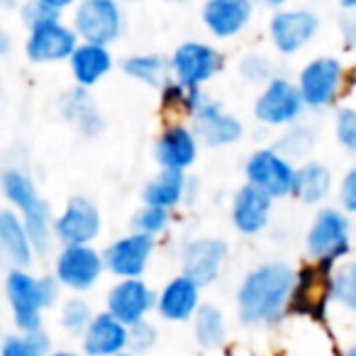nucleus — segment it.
<instances>
[{
	"label": "nucleus",
	"mask_w": 356,
	"mask_h": 356,
	"mask_svg": "<svg viewBox=\"0 0 356 356\" xmlns=\"http://www.w3.org/2000/svg\"><path fill=\"white\" fill-rule=\"evenodd\" d=\"M339 203L341 210H346L349 215H356V166L349 168L344 173L339 184Z\"/></svg>",
	"instance_id": "nucleus-41"
},
{
	"label": "nucleus",
	"mask_w": 356,
	"mask_h": 356,
	"mask_svg": "<svg viewBox=\"0 0 356 356\" xmlns=\"http://www.w3.org/2000/svg\"><path fill=\"white\" fill-rule=\"evenodd\" d=\"M195 339L203 349H218L222 346L225 337H227V327H225V315L218 305H200L193 320Z\"/></svg>",
	"instance_id": "nucleus-31"
},
{
	"label": "nucleus",
	"mask_w": 356,
	"mask_h": 356,
	"mask_svg": "<svg viewBox=\"0 0 356 356\" xmlns=\"http://www.w3.org/2000/svg\"><path fill=\"white\" fill-rule=\"evenodd\" d=\"M74 30L81 42L113 44L122 32V10L118 0H81L74 13Z\"/></svg>",
	"instance_id": "nucleus-9"
},
{
	"label": "nucleus",
	"mask_w": 356,
	"mask_h": 356,
	"mask_svg": "<svg viewBox=\"0 0 356 356\" xmlns=\"http://www.w3.org/2000/svg\"><path fill=\"white\" fill-rule=\"evenodd\" d=\"M171 225V210L156 208V205L144 203L137 213L132 215V232H142L149 237H161Z\"/></svg>",
	"instance_id": "nucleus-33"
},
{
	"label": "nucleus",
	"mask_w": 356,
	"mask_h": 356,
	"mask_svg": "<svg viewBox=\"0 0 356 356\" xmlns=\"http://www.w3.org/2000/svg\"><path fill=\"white\" fill-rule=\"evenodd\" d=\"M239 74H242L249 83H264V86H266L268 81L273 79L268 59H264V56H259V54L244 56L242 64H239Z\"/></svg>",
	"instance_id": "nucleus-38"
},
{
	"label": "nucleus",
	"mask_w": 356,
	"mask_h": 356,
	"mask_svg": "<svg viewBox=\"0 0 356 356\" xmlns=\"http://www.w3.org/2000/svg\"><path fill=\"white\" fill-rule=\"evenodd\" d=\"M71 74H74L76 86L90 88L98 81H103L113 69V56H110L105 44H93V42H81L76 47L74 56L69 59Z\"/></svg>",
	"instance_id": "nucleus-25"
},
{
	"label": "nucleus",
	"mask_w": 356,
	"mask_h": 356,
	"mask_svg": "<svg viewBox=\"0 0 356 356\" xmlns=\"http://www.w3.org/2000/svg\"><path fill=\"white\" fill-rule=\"evenodd\" d=\"M337 142L344 152L356 156V110L344 108L337 113Z\"/></svg>",
	"instance_id": "nucleus-37"
},
{
	"label": "nucleus",
	"mask_w": 356,
	"mask_h": 356,
	"mask_svg": "<svg viewBox=\"0 0 356 356\" xmlns=\"http://www.w3.org/2000/svg\"><path fill=\"white\" fill-rule=\"evenodd\" d=\"M122 71L134 81L152 86V88L161 90L168 83V74H171V61L161 59L156 54H137L122 61Z\"/></svg>",
	"instance_id": "nucleus-29"
},
{
	"label": "nucleus",
	"mask_w": 356,
	"mask_h": 356,
	"mask_svg": "<svg viewBox=\"0 0 356 356\" xmlns=\"http://www.w3.org/2000/svg\"><path fill=\"white\" fill-rule=\"evenodd\" d=\"M317 27H320V20H317L315 13L281 10L271 17L268 35H271L276 51H281V54H296V51H300L317 35Z\"/></svg>",
	"instance_id": "nucleus-17"
},
{
	"label": "nucleus",
	"mask_w": 356,
	"mask_h": 356,
	"mask_svg": "<svg viewBox=\"0 0 356 356\" xmlns=\"http://www.w3.org/2000/svg\"><path fill=\"white\" fill-rule=\"evenodd\" d=\"M225 259H227V244L222 239L200 237L184 247L181 266H184L186 276L198 281L200 286H210L213 281H218L220 271L225 266Z\"/></svg>",
	"instance_id": "nucleus-18"
},
{
	"label": "nucleus",
	"mask_w": 356,
	"mask_h": 356,
	"mask_svg": "<svg viewBox=\"0 0 356 356\" xmlns=\"http://www.w3.org/2000/svg\"><path fill=\"white\" fill-rule=\"evenodd\" d=\"M156 327L152 322H137V325L129 327V351L132 354H144V351H149L156 344Z\"/></svg>",
	"instance_id": "nucleus-39"
},
{
	"label": "nucleus",
	"mask_w": 356,
	"mask_h": 356,
	"mask_svg": "<svg viewBox=\"0 0 356 356\" xmlns=\"http://www.w3.org/2000/svg\"><path fill=\"white\" fill-rule=\"evenodd\" d=\"M42 3H47V6H51L54 8V10H64V8H69L71 3H74V0H42Z\"/></svg>",
	"instance_id": "nucleus-43"
},
{
	"label": "nucleus",
	"mask_w": 356,
	"mask_h": 356,
	"mask_svg": "<svg viewBox=\"0 0 356 356\" xmlns=\"http://www.w3.org/2000/svg\"><path fill=\"white\" fill-rule=\"evenodd\" d=\"M0 356H51L49 334L37 330L6 337V341L0 346Z\"/></svg>",
	"instance_id": "nucleus-32"
},
{
	"label": "nucleus",
	"mask_w": 356,
	"mask_h": 356,
	"mask_svg": "<svg viewBox=\"0 0 356 356\" xmlns=\"http://www.w3.org/2000/svg\"><path fill=\"white\" fill-rule=\"evenodd\" d=\"M296 168L298 166H293L291 159L283 156L276 147L257 149V152L247 159V163H244L247 184L266 191L271 198H283V195L293 193Z\"/></svg>",
	"instance_id": "nucleus-6"
},
{
	"label": "nucleus",
	"mask_w": 356,
	"mask_h": 356,
	"mask_svg": "<svg viewBox=\"0 0 356 356\" xmlns=\"http://www.w3.org/2000/svg\"><path fill=\"white\" fill-rule=\"evenodd\" d=\"M81 37L74 27H66L61 20H51L30 30L25 44V54L35 64H54L74 56Z\"/></svg>",
	"instance_id": "nucleus-11"
},
{
	"label": "nucleus",
	"mask_w": 356,
	"mask_h": 356,
	"mask_svg": "<svg viewBox=\"0 0 356 356\" xmlns=\"http://www.w3.org/2000/svg\"><path fill=\"white\" fill-rule=\"evenodd\" d=\"M315 147V132H310L307 127H293L288 129V134H283L281 139H278L276 149L283 154V156L288 159H298V156H305L310 149Z\"/></svg>",
	"instance_id": "nucleus-36"
},
{
	"label": "nucleus",
	"mask_w": 356,
	"mask_h": 356,
	"mask_svg": "<svg viewBox=\"0 0 356 356\" xmlns=\"http://www.w3.org/2000/svg\"><path fill=\"white\" fill-rule=\"evenodd\" d=\"M296 273L281 261H268L252 268L237 291V315L242 325H276L288 312Z\"/></svg>",
	"instance_id": "nucleus-1"
},
{
	"label": "nucleus",
	"mask_w": 356,
	"mask_h": 356,
	"mask_svg": "<svg viewBox=\"0 0 356 356\" xmlns=\"http://www.w3.org/2000/svg\"><path fill=\"white\" fill-rule=\"evenodd\" d=\"M198 134L188 124L171 122L154 142V159L161 168L188 171L198 159Z\"/></svg>",
	"instance_id": "nucleus-16"
},
{
	"label": "nucleus",
	"mask_w": 356,
	"mask_h": 356,
	"mask_svg": "<svg viewBox=\"0 0 356 356\" xmlns=\"http://www.w3.org/2000/svg\"><path fill=\"white\" fill-rule=\"evenodd\" d=\"M22 20H25V25L32 30V27L44 25V22L59 20V10H54V8L42 3V0H30V3L22 8Z\"/></svg>",
	"instance_id": "nucleus-40"
},
{
	"label": "nucleus",
	"mask_w": 356,
	"mask_h": 356,
	"mask_svg": "<svg viewBox=\"0 0 356 356\" xmlns=\"http://www.w3.org/2000/svg\"><path fill=\"white\" fill-rule=\"evenodd\" d=\"M56 276H32L27 268L13 266L6 276V296L10 302L13 320L20 332H37L42 330V315L47 307L54 305L59 296Z\"/></svg>",
	"instance_id": "nucleus-2"
},
{
	"label": "nucleus",
	"mask_w": 356,
	"mask_h": 356,
	"mask_svg": "<svg viewBox=\"0 0 356 356\" xmlns=\"http://www.w3.org/2000/svg\"><path fill=\"white\" fill-rule=\"evenodd\" d=\"M302 108H307L298 83L288 79H276L273 76L266 86H264L261 95L257 98L254 105V115L259 122L271 124V127H286L293 124L300 118Z\"/></svg>",
	"instance_id": "nucleus-10"
},
{
	"label": "nucleus",
	"mask_w": 356,
	"mask_h": 356,
	"mask_svg": "<svg viewBox=\"0 0 356 356\" xmlns=\"http://www.w3.org/2000/svg\"><path fill=\"white\" fill-rule=\"evenodd\" d=\"M81 341L88 356H120L129 349V327L105 310L93 317Z\"/></svg>",
	"instance_id": "nucleus-19"
},
{
	"label": "nucleus",
	"mask_w": 356,
	"mask_h": 356,
	"mask_svg": "<svg viewBox=\"0 0 356 356\" xmlns=\"http://www.w3.org/2000/svg\"><path fill=\"white\" fill-rule=\"evenodd\" d=\"M222 69V54L203 42H186L171 56V74L186 86L200 88Z\"/></svg>",
	"instance_id": "nucleus-12"
},
{
	"label": "nucleus",
	"mask_w": 356,
	"mask_h": 356,
	"mask_svg": "<svg viewBox=\"0 0 356 356\" xmlns=\"http://www.w3.org/2000/svg\"><path fill=\"white\" fill-rule=\"evenodd\" d=\"M93 310L86 300L81 298H69V300L61 305L59 312V325L64 327L69 334H83L88 330V325L93 322Z\"/></svg>",
	"instance_id": "nucleus-34"
},
{
	"label": "nucleus",
	"mask_w": 356,
	"mask_h": 356,
	"mask_svg": "<svg viewBox=\"0 0 356 356\" xmlns=\"http://www.w3.org/2000/svg\"><path fill=\"white\" fill-rule=\"evenodd\" d=\"M100 210L83 195H76L66 203L64 213L54 220V237L61 244H90L100 234Z\"/></svg>",
	"instance_id": "nucleus-15"
},
{
	"label": "nucleus",
	"mask_w": 356,
	"mask_h": 356,
	"mask_svg": "<svg viewBox=\"0 0 356 356\" xmlns=\"http://www.w3.org/2000/svg\"><path fill=\"white\" fill-rule=\"evenodd\" d=\"M332 191V171L320 161H305L296 168V184H293V198L305 205H317L330 195Z\"/></svg>",
	"instance_id": "nucleus-28"
},
{
	"label": "nucleus",
	"mask_w": 356,
	"mask_h": 356,
	"mask_svg": "<svg viewBox=\"0 0 356 356\" xmlns=\"http://www.w3.org/2000/svg\"><path fill=\"white\" fill-rule=\"evenodd\" d=\"M332 300H334V264L312 261L296 273V286L288 300V315L325 322Z\"/></svg>",
	"instance_id": "nucleus-4"
},
{
	"label": "nucleus",
	"mask_w": 356,
	"mask_h": 356,
	"mask_svg": "<svg viewBox=\"0 0 356 356\" xmlns=\"http://www.w3.org/2000/svg\"><path fill=\"white\" fill-rule=\"evenodd\" d=\"M59 110L81 134H86V137H95V134L103 129V118H100L98 105H95L88 88H83V86H76V88L66 90V93L61 95Z\"/></svg>",
	"instance_id": "nucleus-26"
},
{
	"label": "nucleus",
	"mask_w": 356,
	"mask_h": 356,
	"mask_svg": "<svg viewBox=\"0 0 356 356\" xmlns=\"http://www.w3.org/2000/svg\"><path fill=\"white\" fill-rule=\"evenodd\" d=\"M51 356H79L76 351H66V349H61V351H51Z\"/></svg>",
	"instance_id": "nucleus-45"
},
{
	"label": "nucleus",
	"mask_w": 356,
	"mask_h": 356,
	"mask_svg": "<svg viewBox=\"0 0 356 356\" xmlns=\"http://www.w3.org/2000/svg\"><path fill=\"white\" fill-rule=\"evenodd\" d=\"M205 95L200 88H193V86H186L181 81L171 79L166 86L161 88V105L166 113H176V115H188L193 118L205 103Z\"/></svg>",
	"instance_id": "nucleus-30"
},
{
	"label": "nucleus",
	"mask_w": 356,
	"mask_h": 356,
	"mask_svg": "<svg viewBox=\"0 0 356 356\" xmlns=\"http://www.w3.org/2000/svg\"><path fill=\"white\" fill-rule=\"evenodd\" d=\"M344 37H346V42H349V44L356 47V22L354 20L344 22Z\"/></svg>",
	"instance_id": "nucleus-42"
},
{
	"label": "nucleus",
	"mask_w": 356,
	"mask_h": 356,
	"mask_svg": "<svg viewBox=\"0 0 356 356\" xmlns=\"http://www.w3.org/2000/svg\"><path fill=\"white\" fill-rule=\"evenodd\" d=\"M252 0H208L203 6V22L218 40L239 35L252 20Z\"/></svg>",
	"instance_id": "nucleus-23"
},
{
	"label": "nucleus",
	"mask_w": 356,
	"mask_h": 356,
	"mask_svg": "<svg viewBox=\"0 0 356 356\" xmlns=\"http://www.w3.org/2000/svg\"><path fill=\"white\" fill-rule=\"evenodd\" d=\"M341 6H344V8H356V0H341Z\"/></svg>",
	"instance_id": "nucleus-46"
},
{
	"label": "nucleus",
	"mask_w": 356,
	"mask_h": 356,
	"mask_svg": "<svg viewBox=\"0 0 356 356\" xmlns=\"http://www.w3.org/2000/svg\"><path fill=\"white\" fill-rule=\"evenodd\" d=\"M154 244H156V239L149 237V234H124L105 249V266L118 278H142L154 254Z\"/></svg>",
	"instance_id": "nucleus-13"
},
{
	"label": "nucleus",
	"mask_w": 356,
	"mask_h": 356,
	"mask_svg": "<svg viewBox=\"0 0 356 356\" xmlns=\"http://www.w3.org/2000/svg\"><path fill=\"white\" fill-rule=\"evenodd\" d=\"M0 247L15 268H27L37 254L25 220L15 210H0Z\"/></svg>",
	"instance_id": "nucleus-24"
},
{
	"label": "nucleus",
	"mask_w": 356,
	"mask_h": 356,
	"mask_svg": "<svg viewBox=\"0 0 356 356\" xmlns=\"http://www.w3.org/2000/svg\"><path fill=\"white\" fill-rule=\"evenodd\" d=\"M271 210H273V198L266 191L257 188L252 184H244L234 193L232 200L234 229L242 234H259L261 229H266L268 220H271Z\"/></svg>",
	"instance_id": "nucleus-21"
},
{
	"label": "nucleus",
	"mask_w": 356,
	"mask_h": 356,
	"mask_svg": "<svg viewBox=\"0 0 356 356\" xmlns=\"http://www.w3.org/2000/svg\"><path fill=\"white\" fill-rule=\"evenodd\" d=\"M120 356H132V354H127V351H124V354H120Z\"/></svg>",
	"instance_id": "nucleus-48"
},
{
	"label": "nucleus",
	"mask_w": 356,
	"mask_h": 356,
	"mask_svg": "<svg viewBox=\"0 0 356 356\" xmlns=\"http://www.w3.org/2000/svg\"><path fill=\"white\" fill-rule=\"evenodd\" d=\"M298 88L302 93L307 108L322 110L330 108L337 98H339L341 88H344V66L339 59L332 56H320L305 64L298 79Z\"/></svg>",
	"instance_id": "nucleus-7"
},
{
	"label": "nucleus",
	"mask_w": 356,
	"mask_h": 356,
	"mask_svg": "<svg viewBox=\"0 0 356 356\" xmlns=\"http://www.w3.org/2000/svg\"><path fill=\"white\" fill-rule=\"evenodd\" d=\"M305 247L315 261L337 264L351 252L349 213L339 208H322L305 234Z\"/></svg>",
	"instance_id": "nucleus-5"
},
{
	"label": "nucleus",
	"mask_w": 356,
	"mask_h": 356,
	"mask_svg": "<svg viewBox=\"0 0 356 356\" xmlns=\"http://www.w3.org/2000/svg\"><path fill=\"white\" fill-rule=\"evenodd\" d=\"M108 312L115 315L127 327L147 320L149 312L156 307L159 296L142 281V278H122L108 293Z\"/></svg>",
	"instance_id": "nucleus-14"
},
{
	"label": "nucleus",
	"mask_w": 356,
	"mask_h": 356,
	"mask_svg": "<svg viewBox=\"0 0 356 356\" xmlns=\"http://www.w3.org/2000/svg\"><path fill=\"white\" fill-rule=\"evenodd\" d=\"M188 193V178L186 171H173V168H161L159 176H154L142 191V203L156 205V208L173 210L186 200Z\"/></svg>",
	"instance_id": "nucleus-27"
},
{
	"label": "nucleus",
	"mask_w": 356,
	"mask_h": 356,
	"mask_svg": "<svg viewBox=\"0 0 356 356\" xmlns=\"http://www.w3.org/2000/svg\"><path fill=\"white\" fill-rule=\"evenodd\" d=\"M200 283L193 281L191 276L181 273V276L171 278V281L163 286V291L159 293L156 310L163 320L168 322H186L193 320L195 312L200 310Z\"/></svg>",
	"instance_id": "nucleus-20"
},
{
	"label": "nucleus",
	"mask_w": 356,
	"mask_h": 356,
	"mask_svg": "<svg viewBox=\"0 0 356 356\" xmlns=\"http://www.w3.org/2000/svg\"><path fill=\"white\" fill-rule=\"evenodd\" d=\"M0 186H3V195L25 220L35 252L47 254L51 247V237H54V220L49 215V205L37 195L32 178L20 168H6Z\"/></svg>",
	"instance_id": "nucleus-3"
},
{
	"label": "nucleus",
	"mask_w": 356,
	"mask_h": 356,
	"mask_svg": "<svg viewBox=\"0 0 356 356\" xmlns=\"http://www.w3.org/2000/svg\"><path fill=\"white\" fill-rule=\"evenodd\" d=\"M105 268H108L105 257L95 252L90 244H64L56 257L54 276L64 288L81 293L93 288Z\"/></svg>",
	"instance_id": "nucleus-8"
},
{
	"label": "nucleus",
	"mask_w": 356,
	"mask_h": 356,
	"mask_svg": "<svg viewBox=\"0 0 356 356\" xmlns=\"http://www.w3.org/2000/svg\"><path fill=\"white\" fill-rule=\"evenodd\" d=\"M195 134L208 147H229L244 134V127L234 115L225 113L222 105L205 100L203 108L193 115Z\"/></svg>",
	"instance_id": "nucleus-22"
},
{
	"label": "nucleus",
	"mask_w": 356,
	"mask_h": 356,
	"mask_svg": "<svg viewBox=\"0 0 356 356\" xmlns=\"http://www.w3.org/2000/svg\"><path fill=\"white\" fill-rule=\"evenodd\" d=\"M334 302L356 312V261L334 268Z\"/></svg>",
	"instance_id": "nucleus-35"
},
{
	"label": "nucleus",
	"mask_w": 356,
	"mask_h": 356,
	"mask_svg": "<svg viewBox=\"0 0 356 356\" xmlns=\"http://www.w3.org/2000/svg\"><path fill=\"white\" fill-rule=\"evenodd\" d=\"M261 6H268V8H278V6H283L286 0H259Z\"/></svg>",
	"instance_id": "nucleus-44"
},
{
	"label": "nucleus",
	"mask_w": 356,
	"mask_h": 356,
	"mask_svg": "<svg viewBox=\"0 0 356 356\" xmlns=\"http://www.w3.org/2000/svg\"><path fill=\"white\" fill-rule=\"evenodd\" d=\"M341 356H356V346H349V349H346Z\"/></svg>",
	"instance_id": "nucleus-47"
}]
</instances>
